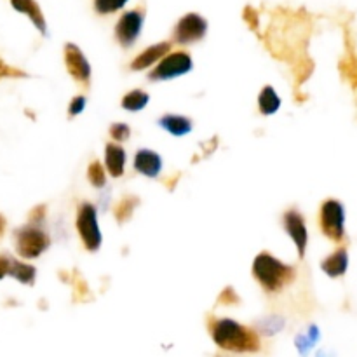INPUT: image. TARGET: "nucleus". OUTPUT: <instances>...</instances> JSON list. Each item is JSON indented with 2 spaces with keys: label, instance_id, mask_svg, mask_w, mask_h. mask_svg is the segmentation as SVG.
<instances>
[{
  "label": "nucleus",
  "instance_id": "nucleus-1",
  "mask_svg": "<svg viewBox=\"0 0 357 357\" xmlns=\"http://www.w3.org/2000/svg\"><path fill=\"white\" fill-rule=\"evenodd\" d=\"M208 330L216 347L234 354H255L261 351L257 330L230 317H209Z\"/></svg>",
  "mask_w": 357,
  "mask_h": 357
},
{
  "label": "nucleus",
  "instance_id": "nucleus-2",
  "mask_svg": "<svg viewBox=\"0 0 357 357\" xmlns=\"http://www.w3.org/2000/svg\"><path fill=\"white\" fill-rule=\"evenodd\" d=\"M255 281L267 293H279L291 284L296 278V271L291 265L284 264L268 251H261L257 255L251 267Z\"/></svg>",
  "mask_w": 357,
  "mask_h": 357
},
{
  "label": "nucleus",
  "instance_id": "nucleus-3",
  "mask_svg": "<svg viewBox=\"0 0 357 357\" xmlns=\"http://www.w3.org/2000/svg\"><path fill=\"white\" fill-rule=\"evenodd\" d=\"M52 239L40 225L26 223L14 232V248L23 260H37L51 248Z\"/></svg>",
  "mask_w": 357,
  "mask_h": 357
},
{
  "label": "nucleus",
  "instance_id": "nucleus-4",
  "mask_svg": "<svg viewBox=\"0 0 357 357\" xmlns=\"http://www.w3.org/2000/svg\"><path fill=\"white\" fill-rule=\"evenodd\" d=\"M75 229L84 248L89 253H96L103 244V234H101L100 222H98L96 206L91 204V202L79 204L75 215Z\"/></svg>",
  "mask_w": 357,
  "mask_h": 357
},
{
  "label": "nucleus",
  "instance_id": "nucleus-5",
  "mask_svg": "<svg viewBox=\"0 0 357 357\" xmlns=\"http://www.w3.org/2000/svg\"><path fill=\"white\" fill-rule=\"evenodd\" d=\"M194 70V59L187 51H174L164 56L149 73L152 82H167V80L180 79Z\"/></svg>",
  "mask_w": 357,
  "mask_h": 357
},
{
  "label": "nucleus",
  "instance_id": "nucleus-6",
  "mask_svg": "<svg viewBox=\"0 0 357 357\" xmlns=\"http://www.w3.org/2000/svg\"><path fill=\"white\" fill-rule=\"evenodd\" d=\"M319 227L333 243H342L345 239V208L340 201L328 199L321 204Z\"/></svg>",
  "mask_w": 357,
  "mask_h": 357
},
{
  "label": "nucleus",
  "instance_id": "nucleus-7",
  "mask_svg": "<svg viewBox=\"0 0 357 357\" xmlns=\"http://www.w3.org/2000/svg\"><path fill=\"white\" fill-rule=\"evenodd\" d=\"M206 33H208V21L201 14L188 13L174 26L173 40L180 45H188L202 40Z\"/></svg>",
  "mask_w": 357,
  "mask_h": 357
},
{
  "label": "nucleus",
  "instance_id": "nucleus-8",
  "mask_svg": "<svg viewBox=\"0 0 357 357\" xmlns=\"http://www.w3.org/2000/svg\"><path fill=\"white\" fill-rule=\"evenodd\" d=\"M143 23H145V10L143 9H132L122 14L121 20L115 24V38L119 44L124 49L135 45L143 30Z\"/></svg>",
  "mask_w": 357,
  "mask_h": 357
},
{
  "label": "nucleus",
  "instance_id": "nucleus-9",
  "mask_svg": "<svg viewBox=\"0 0 357 357\" xmlns=\"http://www.w3.org/2000/svg\"><path fill=\"white\" fill-rule=\"evenodd\" d=\"M282 227H284V232L288 234V237L295 244L298 257H305L307 246H309V230H307L305 216L298 209H288L282 215Z\"/></svg>",
  "mask_w": 357,
  "mask_h": 357
},
{
  "label": "nucleus",
  "instance_id": "nucleus-10",
  "mask_svg": "<svg viewBox=\"0 0 357 357\" xmlns=\"http://www.w3.org/2000/svg\"><path fill=\"white\" fill-rule=\"evenodd\" d=\"M63 58H65V66L66 70H68L70 75H72V79L75 80L77 84L89 86L93 70H91L89 61H87L86 54L80 51L79 45L66 44L65 52H63Z\"/></svg>",
  "mask_w": 357,
  "mask_h": 357
},
{
  "label": "nucleus",
  "instance_id": "nucleus-11",
  "mask_svg": "<svg viewBox=\"0 0 357 357\" xmlns=\"http://www.w3.org/2000/svg\"><path fill=\"white\" fill-rule=\"evenodd\" d=\"M132 167L138 174L142 176L150 178V180H155L159 178V174L162 173L164 160L155 150L152 149H139L135 153V160H132Z\"/></svg>",
  "mask_w": 357,
  "mask_h": 357
},
{
  "label": "nucleus",
  "instance_id": "nucleus-12",
  "mask_svg": "<svg viewBox=\"0 0 357 357\" xmlns=\"http://www.w3.org/2000/svg\"><path fill=\"white\" fill-rule=\"evenodd\" d=\"M171 52V44L169 42H159V44H153L150 47L143 49L138 56L131 61V70L132 72H143V70H149L152 66H155L160 59L166 54Z\"/></svg>",
  "mask_w": 357,
  "mask_h": 357
},
{
  "label": "nucleus",
  "instance_id": "nucleus-13",
  "mask_svg": "<svg viewBox=\"0 0 357 357\" xmlns=\"http://www.w3.org/2000/svg\"><path fill=\"white\" fill-rule=\"evenodd\" d=\"M126 162H128V153L124 146L119 143H107L105 145V171H108L112 178H121L126 173Z\"/></svg>",
  "mask_w": 357,
  "mask_h": 357
},
{
  "label": "nucleus",
  "instance_id": "nucleus-14",
  "mask_svg": "<svg viewBox=\"0 0 357 357\" xmlns=\"http://www.w3.org/2000/svg\"><path fill=\"white\" fill-rule=\"evenodd\" d=\"M159 126L166 132L176 138H183V136L190 135L194 131V122L192 119L185 117V115L178 114H166L159 119Z\"/></svg>",
  "mask_w": 357,
  "mask_h": 357
},
{
  "label": "nucleus",
  "instance_id": "nucleus-15",
  "mask_svg": "<svg viewBox=\"0 0 357 357\" xmlns=\"http://www.w3.org/2000/svg\"><path fill=\"white\" fill-rule=\"evenodd\" d=\"M10 6L21 14H26L30 17L31 23L35 24L38 31L42 35H47V23H45V17L42 14L40 6H38L35 0H10Z\"/></svg>",
  "mask_w": 357,
  "mask_h": 357
},
{
  "label": "nucleus",
  "instance_id": "nucleus-16",
  "mask_svg": "<svg viewBox=\"0 0 357 357\" xmlns=\"http://www.w3.org/2000/svg\"><path fill=\"white\" fill-rule=\"evenodd\" d=\"M321 268H323L324 274L330 275V278H342L349 268L347 250H345V248H338L335 253H331L330 257L324 258L323 264H321Z\"/></svg>",
  "mask_w": 357,
  "mask_h": 357
},
{
  "label": "nucleus",
  "instance_id": "nucleus-17",
  "mask_svg": "<svg viewBox=\"0 0 357 357\" xmlns=\"http://www.w3.org/2000/svg\"><path fill=\"white\" fill-rule=\"evenodd\" d=\"M7 275H10L13 279H16L17 282L24 286H33L37 281V268L31 264H24L21 260H14L9 258V272Z\"/></svg>",
  "mask_w": 357,
  "mask_h": 357
},
{
  "label": "nucleus",
  "instance_id": "nucleus-18",
  "mask_svg": "<svg viewBox=\"0 0 357 357\" xmlns=\"http://www.w3.org/2000/svg\"><path fill=\"white\" fill-rule=\"evenodd\" d=\"M281 105V96H279V93L272 86H265L260 91V94H258V110L265 117H271V115L278 114Z\"/></svg>",
  "mask_w": 357,
  "mask_h": 357
},
{
  "label": "nucleus",
  "instance_id": "nucleus-19",
  "mask_svg": "<svg viewBox=\"0 0 357 357\" xmlns=\"http://www.w3.org/2000/svg\"><path fill=\"white\" fill-rule=\"evenodd\" d=\"M149 103H150V94L143 89H131L129 93H126L124 96H122V101H121L122 108H124L126 112H131V114L145 110Z\"/></svg>",
  "mask_w": 357,
  "mask_h": 357
},
{
  "label": "nucleus",
  "instance_id": "nucleus-20",
  "mask_svg": "<svg viewBox=\"0 0 357 357\" xmlns=\"http://www.w3.org/2000/svg\"><path fill=\"white\" fill-rule=\"evenodd\" d=\"M138 206L139 199L136 197V195H126V197H122L114 208V216L115 220H117V223H121V225L122 223H128L129 220L132 218V215H135Z\"/></svg>",
  "mask_w": 357,
  "mask_h": 357
},
{
  "label": "nucleus",
  "instance_id": "nucleus-21",
  "mask_svg": "<svg viewBox=\"0 0 357 357\" xmlns=\"http://www.w3.org/2000/svg\"><path fill=\"white\" fill-rule=\"evenodd\" d=\"M73 279H68V284L73 286V293H75V302H89V300H93V296H91L89 293V286H87L86 279L82 278V275L79 274L77 271H73Z\"/></svg>",
  "mask_w": 357,
  "mask_h": 357
},
{
  "label": "nucleus",
  "instance_id": "nucleus-22",
  "mask_svg": "<svg viewBox=\"0 0 357 357\" xmlns=\"http://www.w3.org/2000/svg\"><path fill=\"white\" fill-rule=\"evenodd\" d=\"M87 180L94 188H103L107 185V171L100 160H91L87 167Z\"/></svg>",
  "mask_w": 357,
  "mask_h": 357
},
{
  "label": "nucleus",
  "instance_id": "nucleus-23",
  "mask_svg": "<svg viewBox=\"0 0 357 357\" xmlns=\"http://www.w3.org/2000/svg\"><path fill=\"white\" fill-rule=\"evenodd\" d=\"M129 0H94V9L98 14H112L128 3Z\"/></svg>",
  "mask_w": 357,
  "mask_h": 357
},
{
  "label": "nucleus",
  "instance_id": "nucleus-24",
  "mask_svg": "<svg viewBox=\"0 0 357 357\" xmlns=\"http://www.w3.org/2000/svg\"><path fill=\"white\" fill-rule=\"evenodd\" d=\"M110 136L114 139V143L121 145L122 142H128L131 138V128L126 122H114L110 126Z\"/></svg>",
  "mask_w": 357,
  "mask_h": 357
},
{
  "label": "nucleus",
  "instance_id": "nucleus-25",
  "mask_svg": "<svg viewBox=\"0 0 357 357\" xmlns=\"http://www.w3.org/2000/svg\"><path fill=\"white\" fill-rule=\"evenodd\" d=\"M28 73L23 72L21 68H16V66H10L0 58V80L3 79H26Z\"/></svg>",
  "mask_w": 357,
  "mask_h": 357
},
{
  "label": "nucleus",
  "instance_id": "nucleus-26",
  "mask_svg": "<svg viewBox=\"0 0 357 357\" xmlns=\"http://www.w3.org/2000/svg\"><path fill=\"white\" fill-rule=\"evenodd\" d=\"M218 303L223 307H230V305H239L241 303V296L237 295L236 289L232 286H227L222 293L218 295Z\"/></svg>",
  "mask_w": 357,
  "mask_h": 357
},
{
  "label": "nucleus",
  "instance_id": "nucleus-27",
  "mask_svg": "<svg viewBox=\"0 0 357 357\" xmlns=\"http://www.w3.org/2000/svg\"><path fill=\"white\" fill-rule=\"evenodd\" d=\"M282 319L281 317H271V319H265L264 324L260 326V331H258V335H274L278 333V331L282 330Z\"/></svg>",
  "mask_w": 357,
  "mask_h": 357
},
{
  "label": "nucleus",
  "instance_id": "nucleus-28",
  "mask_svg": "<svg viewBox=\"0 0 357 357\" xmlns=\"http://www.w3.org/2000/svg\"><path fill=\"white\" fill-rule=\"evenodd\" d=\"M86 105H87V100H86V96H82V94H79V96L73 98L68 105L70 117H77V115L82 114V112L86 110Z\"/></svg>",
  "mask_w": 357,
  "mask_h": 357
},
{
  "label": "nucleus",
  "instance_id": "nucleus-29",
  "mask_svg": "<svg viewBox=\"0 0 357 357\" xmlns=\"http://www.w3.org/2000/svg\"><path fill=\"white\" fill-rule=\"evenodd\" d=\"M244 21H246L248 26H250L251 30H258V24H260V14H258L257 9L248 6L246 9H244Z\"/></svg>",
  "mask_w": 357,
  "mask_h": 357
},
{
  "label": "nucleus",
  "instance_id": "nucleus-30",
  "mask_svg": "<svg viewBox=\"0 0 357 357\" xmlns=\"http://www.w3.org/2000/svg\"><path fill=\"white\" fill-rule=\"evenodd\" d=\"M45 206H35L33 209L30 211V215H28V223H33V225H40L44 223L45 220Z\"/></svg>",
  "mask_w": 357,
  "mask_h": 357
},
{
  "label": "nucleus",
  "instance_id": "nucleus-31",
  "mask_svg": "<svg viewBox=\"0 0 357 357\" xmlns=\"http://www.w3.org/2000/svg\"><path fill=\"white\" fill-rule=\"evenodd\" d=\"M7 272H9V257H6V255H0V281L6 278Z\"/></svg>",
  "mask_w": 357,
  "mask_h": 357
},
{
  "label": "nucleus",
  "instance_id": "nucleus-32",
  "mask_svg": "<svg viewBox=\"0 0 357 357\" xmlns=\"http://www.w3.org/2000/svg\"><path fill=\"white\" fill-rule=\"evenodd\" d=\"M6 229H7V220L6 216L0 215V239H2L3 234H6Z\"/></svg>",
  "mask_w": 357,
  "mask_h": 357
},
{
  "label": "nucleus",
  "instance_id": "nucleus-33",
  "mask_svg": "<svg viewBox=\"0 0 357 357\" xmlns=\"http://www.w3.org/2000/svg\"><path fill=\"white\" fill-rule=\"evenodd\" d=\"M215 357H232V356H222V354H218V356H215Z\"/></svg>",
  "mask_w": 357,
  "mask_h": 357
}]
</instances>
